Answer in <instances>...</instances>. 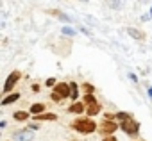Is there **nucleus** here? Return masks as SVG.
<instances>
[{
    "label": "nucleus",
    "mask_w": 152,
    "mask_h": 141,
    "mask_svg": "<svg viewBox=\"0 0 152 141\" xmlns=\"http://www.w3.org/2000/svg\"><path fill=\"white\" fill-rule=\"evenodd\" d=\"M72 127L77 130V132H83V134H91L95 132L97 129V123L93 120H86V118H79V120H75L72 123Z\"/></svg>",
    "instance_id": "obj_1"
},
{
    "label": "nucleus",
    "mask_w": 152,
    "mask_h": 141,
    "mask_svg": "<svg viewBox=\"0 0 152 141\" xmlns=\"http://www.w3.org/2000/svg\"><path fill=\"white\" fill-rule=\"evenodd\" d=\"M84 104H86V113L90 116H95L100 113V104L97 102V98L93 95H84Z\"/></svg>",
    "instance_id": "obj_2"
},
{
    "label": "nucleus",
    "mask_w": 152,
    "mask_h": 141,
    "mask_svg": "<svg viewBox=\"0 0 152 141\" xmlns=\"http://www.w3.org/2000/svg\"><path fill=\"white\" fill-rule=\"evenodd\" d=\"M122 130L125 132V134H129V136H134V134H138V130H140V123L138 121H134L132 118L131 120H125V121H122Z\"/></svg>",
    "instance_id": "obj_3"
},
{
    "label": "nucleus",
    "mask_w": 152,
    "mask_h": 141,
    "mask_svg": "<svg viewBox=\"0 0 152 141\" xmlns=\"http://www.w3.org/2000/svg\"><path fill=\"white\" fill-rule=\"evenodd\" d=\"M20 77H22V73L18 72V70H15V72L7 77V81H6V84H4V91L7 93V91H11L13 88H15V84L20 81Z\"/></svg>",
    "instance_id": "obj_4"
},
{
    "label": "nucleus",
    "mask_w": 152,
    "mask_h": 141,
    "mask_svg": "<svg viewBox=\"0 0 152 141\" xmlns=\"http://www.w3.org/2000/svg\"><path fill=\"white\" fill-rule=\"evenodd\" d=\"M116 129H118V125H116L115 121L106 120V121H102V123H100V132H102V134H113Z\"/></svg>",
    "instance_id": "obj_5"
},
{
    "label": "nucleus",
    "mask_w": 152,
    "mask_h": 141,
    "mask_svg": "<svg viewBox=\"0 0 152 141\" xmlns=\"http://www.w3.org/2000/svg\"><path fill=\"white\" fill-rule=\"evenodd\" d=\"M54 93H57L61 98H66V97H70V84L59 82V84L56 86V91H54Z\"/></svg>",
    "instance_id": "obj_6"
},
{
    "label": "nucleus",
    "mask_w": 152,
    "mask_h": 141,
    "mask_svg": "<svg viewBox=\"0 0 152 141\" xmlns=\"http://www.w3.org/2000/svg\"><path fill=\"white\" fill-rule=\"evenodd\" d=\"M15 139L16 141H31L32 139V132H29V130H16L15 132Z\"/></svg>",
    "instance_id": "obj_7"
},
{
    "label": "nucleus",
    "mask_w": 152,
    "mask_h": 141,
    "mask_svg": "<svg viewBox=\"0 0 152 141\" xmlns=\"http://www.w3.org/2000/svg\"><path fill=\"white\" fill-rule=\"evenodd\" d=\"M127 34H129V36H132V38H134V39H138V41H141V39L145 38V34H143V32H140V31H138V29H134V27H129V29H127Z\"/></svg>",
    "instance_id": "obj_8"
},
{
    "label": "nucleus",
    "mask_w": 152,
    "mask_h": 141,
    "mask_svg": "<svg viewBox=\"0 0 152 141\" xmlns=\"http://www.w3.org/2000/svg\"><path fill=\"white\" fill-rule=\"evenodd\" d=\"M20 98V93H13V95H7L4 100H2V105H7V104H13Z\"/></svg>",
    "instance_id": "obj_9"
},
{
    "label": "nucleus",
    "mask_w": 152,
    "mask_h": 141,
    "mask_svg": "<svg viewBox=\"0 0 152 141\" xmlns=\"http://www.w3.org/2000/svg\"><path fill=\"white\" fill-rule=\"evenodd\" d=\"M43 111H45V105H43V104H32V105H31V113L36 114V116L41 114Z\"/></svg>",
    "instance_id": "obj_10"
},
{
    "label": "nucleus",
    "mask_w": 152,
    "mask_h": 141,
    "mask_svg": "<svg viewBox=\"0 0 152 141\" xmlns=\"http://www.w3.org/2000/svg\"><path fill=\"white\" fill-rule=\"evenodd\" d=\"M13 116H15L16 121H25V120L29 118V113H25V111H18V113H13Z\"/></svg>",
    "instance_id": "obj_11"
},
{
    "label": "nucleus",
    "mask_w": 152,
    "mask_h": 141,
    "mask_svg": "<svg viewBox=\"0 0 152 141\" xmlns=\"http://www.w3.org/2000/svg\"><path fill=\"white\" fill-rule=\"evenodd\" d=\"M68 111H70V113H83V111H84V105L79 104V102H77V104H72Z\"/></svg>",
    "instance_id": "obj_12"
},
{
    "label": "nucleus",
    "mask_w": 152,
    "mask_h": 141,
    "mask_svg": "<svg viewBox=\"0 0 152 141\" xmlns=\"http://www.w3.org/2000/svg\"><path fill=\"white\" fill-rule=\"evenodd\" d=\"M77 93H79V89H77V84H75V82H72V84H70V97H72V100H75V98H77Z\"/></svg>",
    "instance_id": "obj_13"
},
{
    "label": "nucleus",
    "mask_w": 152,
    "mask_h": 141,
    "mask_svg": "<svg viewBox=\"0 0 152 141\" xmlns=\"http://www.w3.org/2000/svg\"><path fill=\"white\" fill-rule=\"evenodd\" d=\"M56 118H57L56 114H45V113L36 116V120H48V121H52V120H56Z\"/></svg>",
    "instance_id": "obj_14"
},
{
    "label": "nucleus",
    "mask_w": 152,
    "mask_h": 141,
    "mask_svg": "<svg viewBox=\"0 0 152 141\" xmlns=\"http://www.w3.org/2000/svg\"><path fill=\"white\" fill-rule=\"evenodd\" d=\"M83 89H84V95H93V91H95V88L91 84H83Z\"/></svg>",
    "instance_id": "obj_15"
},
{
    "label": "nucleus",
    "mask_w": 152,
    "mask_h": 141,
    "mask_svg": "<svg viewBox=\"0 0 152 141\" xmlns=\"http://www.w3.org/2000/svg\"><path fill=\"white\" fill-rule=\"evenodd\" d=\"M50 13H52V15H56L57 18H61V20H64V22H70V18H68V16H64V15H63L61 11H50Z\"/></svg>",
    "instance_id": "obj_16"
},
{
    "label": "nucleus",
    "mask_w": 152,
    "mask_h": 141,
    "mask_svg": "<svg viewBox=\"0 0 152 141\" xmlns=\"http://www.w3.org/2000/svg\"><path fill=\"white\" fill-rule=\"evenodd\" d=\"M45 86H48V88H50V86H56V79H52V77H50V79H47Z\"/></svg>",
    "instance_id": "obj_17"
},
{
    "label": "nucleus",
    "mask_w": 152,
    "mask_h": 141,
    "mask_svg": "<svg viewBox=\"0 0 152 141\" xmlns=\"http://www.w3.org/2000/svg\"><path fill=\"white\" fill-rule=\"evenodd\" d=\"M52 100H54V102H61L63 98H61V97H59L57 93H52Z\"/></svg>",
    "instance_id": "obj_18"
},
{
    "label": "nucleus",
    "mask_w": 152,
    "mask_h": 141,
    "mask_svg": "<svg viewBox=\"0 0 152 141\" xmlns=\"http://www.w3.org/2000/svg\"><path fill=\"white\" fill-rule=\"evenodd\" d=\"M63 32H64V34H73V31H72L70 27H63Z\"/></svg>",
    "instance_id": "obj_19"
},
{
    "label": "nucleus",
    "mask_w": 152,
    "mask_h": 141,
    "mask_svg": "<svg viewBox=\"0 0 152 141\" xmlns=\"http://www.w3.org/2000/svg\"><path fill=\"white\" fill-rule=\"evenodd\" d=\"M102 141H118V139H116L115 136H107V137H104Z\"/></svg>",
    "instance_id": "obj_20"
},
{
    "label": "nucleus",
    "mask_w": 152,
    "mask_h": 141,
    "mask_svg": "<svg viewBox=\"0 0 152 141\" xmlns=\"http://www.w3.org/2000/svg\"><path fill=\"white\" fill-rule=\"evenodd\" d=\"M148 95H150V98H152V88H150V89H148Z\"/></svg>",
    "instance_id": "obj_21"
},
{
    "label": "nucleus",
    "mask_w": 152,
    "mask_h": 141,
    "mask_svg": "<svg viewBox=\"0 0 152 141\" xmlns=\"http://www.w3.org/2000/svg\"><path fill=\"white\" fill-rule=\"evenodd\" d=\"M150 16H152V9H150Z\"/></svg>",
    "instance_id": "obj_22"
}]
</instances>
